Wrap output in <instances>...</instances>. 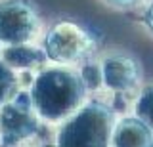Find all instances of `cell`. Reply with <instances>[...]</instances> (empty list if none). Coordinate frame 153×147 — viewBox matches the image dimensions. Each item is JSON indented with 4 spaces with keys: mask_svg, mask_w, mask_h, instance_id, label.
<instances>
[{
    "mask_svg": "<svg viewBox=\"0 0 153 147\" xmlns=\"http://www.w3.org/2000/svg\"><path fill=\"white\" fill-rule=\"evenodd\" d=\"M19 92V77L10 65L0 59V107Z\"/></svg>",
    "mask_w": 153,
    "mask_h": 147,
    "instance_id": "cell-9",
    "label": "cell"
},
{
    "mask_svg": "<svg viewBox=\"0 0 153 147\" xmlns=\"http://www.w3.org/2000/svg\"><path fill=\"white\" fill-rule=\"evenodd\" d=\"M86 94L88 90L79 71L67 69V65H57L38 71L29 98L38 118L57 124L82 105L86 101Z\"/></svg>",
    "mask_w": 153,
    "mask_h": 147,
    "instance_id": "cell-1",
    "label": "cell"
},
{
    "mask_svg": "<svg viewBox=\"0 0 153 147\" xmlns=\"http://www.w3.org/2000/svg\"><path fill=\"white\" fill-rule=\"evenodd\" d=\"M142 21H143V27L153 35V0H149L146 6V12L142 16Z\"/></svg>",
    "mask_w": 153,
    "mask_h": 147,
    "instance_id": "cell-13",
    "label": "cell"
},
{
    "mask_svg": "<svg viewBox=\"0 0 153 147\" xmlns=\"http://www.w3.org/2000/svg\"><path fill=\"white\" fill-rule=\"evenodd\" d=\"M102 86L111 92H130L142 80V67L132 55L123 52H113L105 55L100 63Z\"/></svg>",
    "mask_w": 153,
    "mask_h": 147,
    "instance_id": "cell-6",
    "label": "cell"
},
{
    "mask_svg": "<svg viewBox=\"0 0 153 147\" xmlns=\"http://www.w3.org/2000/svg\"><path fill=\"white\" fill-rule=\"evenodd\" d=\"M40 33V17L27 0L0 2V44H27Z\"/></svg>",
    "mask_w": 153,
    "mask_h": 147,
    "instance_id": "cell-5",
    "label": "cell"
},
{
    "mask_svg": "<svg viewBox=\"0 0 153 147\" xmlns=\"http://www.w3.org/2000/svg\"><path fill=\"white\" fill-rule=\"evenodd\" d=\"M96 38L84 27L73 21H57L44 36L46 59L56 65H75L94 55Z\"/></svg>",
    "mask_w": 153,
    "mask_h": 147,
    "instance_id": "cell-3",
    "label": "cell"
},
{
    "mask_svg": "<svg viewBox=\"0 0 153 147\" xmlns=\"http://www.w3.org/2000/svg\"><path fill=\"white\" fill-rule=\"evenodd\" d=\"M79 75H80V78H82V82H84V86L86 90H98L100 86H102V69H100V65L98 63H84L82 65V69L79 71Z\"/></svg>",
    "mask_w": 153,
    "mask_h": 147,
    "instance_id": "cell-11",
    "label": "cell"
},
{
    "mask_svg": "<svg viewBox=\"0 0 153 147\" xmlns=\"http://www.w3.org/2000/svg\"><path fill=\"white\" fill-rule=\"evenodd\" d=\"M38 132V115L33 109L29 94L17 92L0 107V143L19 147Z\"/></svg>",
    "mask_w": 153,
    "mask_h": 147,
    "instance_id": "cell-4",
    "label": "cell"
},
{
    "mask_svg": "<svg viewBox=\"0 0 153 147\" xmlns=\"http://www.w3.org/2000/svg\"><path fill=\"white\" fill-rule=\"evenodd\" d=\"M151 147H153V145H151Z\"/></svg>",
    "mask_w": 153,
    "mask_h": 147,
    "instance_id": "cell-15",
    "label": "cell"
},
{
    "mask_svg": "<svg viewBox=\"0 0 153 147\" xmlns=\"http://www.w3.org/2000/svg\"><path fill=\"white\" fill-rule=\"evenodd\" d=\"M0 54H2V44H0Z\"/></svg>",
    "mask_w": 153,
    "mask_h": 147,
    "instance_id": "cell-14",
    "label": "cell"
},
{
    "mask_svg": "<svg viewBox=\"0 0 153 147\" xmlns=\"http://www.w3.org/2000/svg\"><path fill=\"white\" fill-rule=\"evenodd\" d=\"M103 4H107L109 8L113 10H121V12H128V10H134V8L142 6L146 0H102Z\"/></svg>",
    "mask_w": 153,
    "mask_h": 147,
    "instance_id": "cell-12",
    "label": "cell"
},
{
    "mask_svg": "<svg viewBox=\"0 0 153 147\" xmlns=\"http://www.w3.org/2000/svg\"><path fill=\"white\" fill-rule=\"evenodd\" d=\"M115 111L100 101H84L61 124L56 147H111Z\"/></svg>",
    "mask_w": 153,
    "mask_h": 147,
    "instance_id": "cell-2",
    "label": "cell"
},
{
    "mask_svg": "<svg viewBox=\"0 0 153 147\" xmlns=\"http://www.w3.org/2000/svg\"><path fill=\"white\" fill-rule=\"evenodd\" d=\"M0 59L6 65H10L13 71H33L40 69L46 63V54L42 48L31 46V42L27 44H12L2 48Z\"/></svg>",
    "mask_w": 153,
    "mask_h": 147,
    "instance_id": "cell-8",
    "label": "cell"
},
{
    "mask_svg": "<svg viewBox=\"0 0 153 147\" xmlns=\"http://www.w3.org/2000/svg\"><path fill=\"white\" fill-rule=\"evenodd\" d=\"M153 132L138 117L115 120L111 130V147H151Z\"/></svg>",
    "mask_w": 153,
    "mask_h": 147,
    "instance_id": "cell-7",
    "label": "cell"
},
{
    "mask_svg": "<svg viewBox=\"0 0 153 147\" xmlns=\"http://www.w3.org/2000/svg\"><path fill=\"white\" fill-rule=\"evenodd\" d=\"M134 113L153 132V86H146L140 92L134 105Z\"/></svg>",
    "mask_w": 153,
    "mask_h": 147,
    "instance_id": "cell-10",
    "label": "cell"
}]
</instances>
